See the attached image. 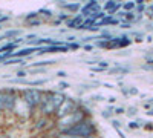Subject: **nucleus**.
<instances>
[{
    "instance_id": "6e6552de",
    "label": "nucleus",
    "mask_w": 153,
    "mask_h": 138,
    "mask_svg": "<svg viewBox=\"0 0 153 138\" xmlns=\"http://www.w3.org/2000/svg\"><path fill=\"white\" fill-rule=\"evenodd\" d=\"M126 8H127V9H130V8H133V3H127V5H126Z\"/></svg>"
},
{
    "instance_id": "f257e3e1",
    "label": "nucleus",
    "mask_w": 153,
    "mask_h": 138,
    "mask_svg": "<svg viewBox=\"0 0 153 138\" xmlns=\"http://www.w3.org/2000/svg\"><path fill=\"white\" fill-rule=\"evenodd\" d=\"M65 101V98L58 94H51L48 95L46 100H43L42 103H45L42 106V112L43 114H52V112H57V109L60 107V104Z\"/></svg>"
},
{
    "instance_id": "20e7f679",
    "label": "nucleus",
    "mask_w": 153,
    "mask_h": 138,
    "mask_svg": "<svg viewBox=\"0 0 153 138\" xmlns=\"http://www.w3.org/2000/svg\"><path fill=\"white\" fill-rule=\"evenodd\" d=\"M14 94L12 92H8V91H3L0 92V109H11L14 106Z\"/></svg>"
},
{
    "instance_id": "423d86ee",
    "label": "nucleus",
    "mask_w": 153,
    "mask_h": 138,
    "mask_svg": "<svg viewBox=\"0 0 153 138\" xmlns=\"http://www.w3.org/2000/svg\"><path fill=\"white\" fill-rule=\"evenodd\" d=\"M117 6H118L117 3H107V5H106V8H107V9H110V11H113Z\"/></svg>"
},
{
    "instance_id": "39448f33",
    "label": "nucleus",
    "mask_w": 153,
    "mask_h": 138,
    "mask_svg": "<svg viewBox=\"0 0 153 138\" xmlns=\"http://www.w3.org/2000/svg\"><path fill=\"white\" fill-rule=\"evenodd\" d=\"M72 107H74V101H72V100H65V101L60 104V107L57 109V114H58L60 117L65 118L66 115L71 114V109H72Z\"/></svg>"
},
{
    "instance_id": "0eeeda50",
    "label": "nucleus",
    "mask_w": 153,
    "mask_h": 138,
    "mask_svg": "<svg viewBox=\"0 0 153 138\" xmlns=\"http://www.w3.org/2000/svg\"><path fill=\"white\" fill-rule=\"evenodd\" d=\"M32 52V49H26V51H23V52H19L17 55H26V54H31Z\"/></svg>"
},
{
    "instance_id": "f03ea898",
    "label": "nucleus",
    "mask_w": 153,
    "mask_h": 138,
    "mask_svg": "<svg viewBox=\"0 0 153 138\" xmlns=\"http://www.w3.org/2000/svg\"><path fill=\"white\" fill-rule=\"evenodd\" d=\"M92 132H94V128H92L89 123H86V121H80V123H76L75 126H72V128H69L68 131H65V134L76 135V137H83V138L91 137Z\"/></svg>"
},
{
    "instance_id": "7ed1b4c3",
    "label": "nucleus",
    "mask_w": 153,
    "mask_h": 138,
    "mask_svg": "<svg viewBox=\"0 0 153 138\" xmlns=\"http://www.w3.org/2000/svg\"><path fill=\"white\" fill-rule=\"evenodd\" d=\"M25 101H26L29 106H38L43 101V95L37 89H29V91L25 92Z\"/></svg>"
}]
</instances>
